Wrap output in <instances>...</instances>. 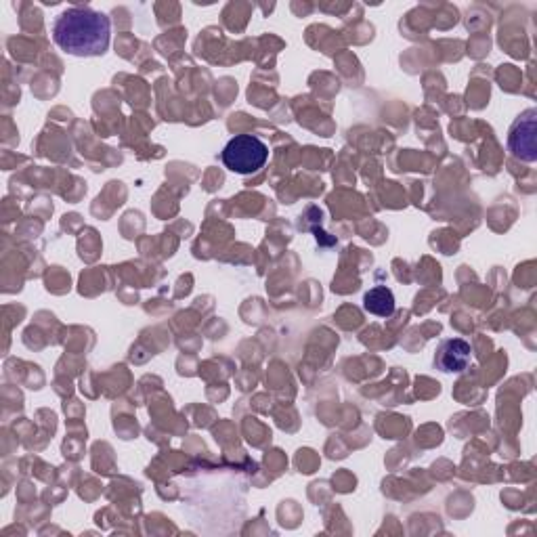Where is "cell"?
Listing matches in <instances>:
<instances>
[{"label":"cell","instance_id":"7a4b0ae2","mask_svg":"<svg viewBox=\"0 0 537 537\" xmlns=\"http://www.w3.org/2000/svg\"><path fill=\"white\" fill-rule=\"evenodd\" d=\"M221 160L231 170V173L252 175L267 164L269 147L259 137L238 135L225 145Z\"/></svg>","mask_w":537,"mask_h":537},{"label":"cell","instance_id":"5b68a950","mask_svg":"<svg viewBox=\"0 0 537 537\" xmlns=\"http://www.w3.org/2000/svg\"><path fill=\"white\" fill-rule=\"evenodd\" d=\"M363 307L378 317H391L395 313V294L386 286H376L363 296Z\"/></svg>","mask_w":537,"mask_h":537},{"label":"cell","instance_id":"3957f363","mask_svg":"<svg viewBox=\"0 0 537 537\" xmlns=\"http://www.w3.org/2000/svg\"><path fill=\"white\" fill-rule=\"evenodd\" d=\"M537 110L523 112L517 120H514L510 133H508V149L510 154L523 160V162H535L537 158Z\"/></svg>","mask_w":537,"mask_h":537},{"label":"cell","instance_id":"6da1fadb","mask_svg":"<svg viewBox=\"0 0 537 537\" xmlns=\"http://www.w3.org/2000/svg\"><path fill=\"white\" fill-rule=\"evenodd\" d=\"M112 21L89 7H72L57 15L53 24L55 45L74 57H99L110 47Z\"/></svg>","mask_w":537,"mask_h":537},{"label":"cell","instance_id":"277c9868","mask_svg":"<svg viewBox=\"0 0 537 537\" xmlns=\"http://www.w3.org/2000/svg\"><path fill=\"white\" fill-rule=\"evenodd\" d=\"M470 361H472V347L462 338L443 340L435 353L437 370H441L445 374L464 372L470 365Z\"/></svg>","mask_w":537,"mask_h":537}]
</instances>
